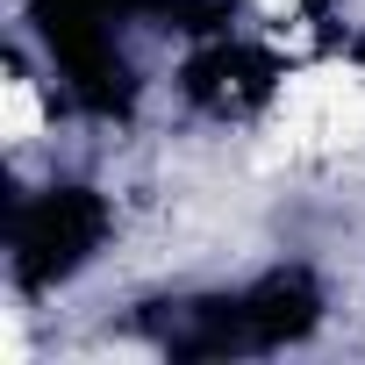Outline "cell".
Segmentation results:
<instances>
[{
  "mask_svg": "<svg viewBox=\"0 0 365 365\" xmlns=\"http://www.w3.org/2000/svg\"><path fill=\"white\" fill-rule=\"evenodd\" d=\"M0 136H8V143H36V136H43V101H36L29 79H8V86H0Z\"/></svg>",
  "mask_w": 365,
  "mask_h": 365,
  "instance_id": "1",
  "label": "cell"
},
{
  "mask_svg": "<svg viewBox=\"0 0 365 365\" xmlns=\"http://www.w3.org/2000/svg\"><path fill=\"white\" fill-rule=\"evenodd\" d=\"M251 8H258V15H279V22H287V15H294V0H251Z\"/></svg>",
  "mask_w": 365,
  "mask_h": 365,
  "instance_id": "2",
  "label": "cell"
}]
</instances>
